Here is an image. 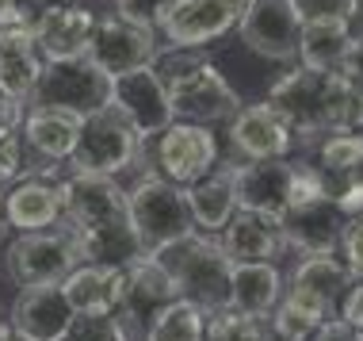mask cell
<instances>
[{
	"mask_svg": "<svg viewBox=\"0 0 363 341\" xmlns=\"http://www.w3.org/2000/svg\"><path fill=\"white\" fill-rule=\"evenodd\" d=\"M218 242H222L225 257H230L233 265H257V261H272V265H276V257L287 249V242H283V222L268 219V215H257V211H238V215L225 222Z\"/></svg>",
	"mask_w": 363,
	"mask_h": 341,
	"instance_id": "cell-23",
	"label": "cell"
},
{
	"mask_svg": "<svg viewBox=\"0 0 363 341\" xmlns=\"http://www.w3.org/2000/svg\"><path fill=\"white\" fill-rule=\"evenodd\" d=\"M16 4V0H0V16H4V8H12Z\"/></svg>",
	"mask_w": 363,
	"mask_h": 341,
	"instance_id": "cell-45",
	"label": "cell"
},
{
	"mask_svg": "<svg viewBox=\"0 0 363 341\" xmlns=\"http://www.w3.org/2000/svg\"><path fill=\"white\" fill-rule=\"evenodd\" d=\"M283 280L279 265L272 261H257V265H233V280H230V307L241 310L249 318H260L268 323V315L279 307L283 299Z\"/></svg>",
	"mask_w": 363,
	"mask_h": 341,
	"instance_id": "cell-28",
	"label": "cell"
},
{
	"mask_svg": "<svg viewBox=\"0 0 363 341\" xmlns=\"http://www.w3.org/2000/svg\"><path fill=\"white\" fill-rule=\"evenodd\" d=\"M0 219H4V188H0Z\"/></svg>",
	"mask_w": 363,
	"mask_h": 341,
	"instance_id": "cell-46",
	"label": "cell"
},
{
	"mask_svg": "<svg viewBox=\"0 0 363 341\" xmlns=\"http://www.w3.org/2000/svg\"><path fill=\"white\" fill-rule=\"evenodd\" d=\"M73 318L77 315L69 299H65L62 284H31V288H19L8 326L23 341H57L69 330Z\"/></svg>",
	"mask_w": 363,
	"mask_h": 341,
	"instance_id": "cell-19",
	"label": "cell"
},
{
	"mask_svg": "<svg viewBox=\"0 0 363 341\" xmlns=\"http://www.w3.org/2000/svg\"><path fill=\"white\" fill-rule=\"evenodd\" d=\"M176 299H180V291H176V280L169 276V269L150 253L134 257L130 265H123V291L111 310L115 341H145L153 318Z\"/></svg>",
	"mask_w": 363,
	"mask_h": 341,
	"instance_id": "cell-6",
	"label": "cell"
},
{
	"mask_svg": "<svg viewBox=\"0 0 363 341\" xmlns=\"http://www.w3.org/2000/svg\"><path fill=\"white\" fill-rule=\"evenodd\" d=\"M27 177V146L16 123H0V188Z\"/></svg>",
	"mask_w": 363,
	"mask_h": 341,
	"instance_id": "cell-33",
	"label": "cell"
},
{
	"mask_svg": "<svg viewBox=\"0 0 363 341\" xmlns=\"http://www.w3.org/2000/svg\"><path fill=\"white\" fill-rule=\"evenodd\" d=\"M352 35H356V38H359V46H363V0H359L356 16H352Z\"/></svg>",
	"mask_w": 363,
	"mask_h": 341,
	"instance_id": "cell-42",
	"label": "cell"
},
{
	"mask_svg": "<svg viewBox=\"0 0 363 341\" xmlns=\"http://www.w3.org/2000/svg\"><path fill=\"white\" fill-rule=\"evenodd\" d=\"M126 211H130V227L138 238V249L157 257L180 238L195 234L188 196L180 184L164 180L157 169H145L138 180L126 188Z\"/></svg>",
	"mask_w": 363,
	"mask_h": 341,
	"instance_id": "cell-4",
	"label": "cell"
},
{
	"mask_svg": "<svg viewBox=\"0 0 363 341\" xmlns=\"http://www.w3.org/2000/svg\"><path fill=\"white\" fill-rule=\"evenodd\" d=\"M337 257L345 261V269L352 272V280H363V215L348 219L345 234H340V249Z\"/></svg>",
	"mask_w": 363,
	"mask_h": 341,
	"instance_id": "cell-37",
	"label": "cell"
},
{
	"mask_svg": "<svg viewBox=\"0 0 363 341\" xmlns=\"http://www.w3.org/2000/svg\"><path fill=\"white\" fill-rule=\"evenodd\" d=\"M157 31L153 27H142L134 19L123 16H100L92 31V46H88V62L96 65L104 77H126L134 70H145V65L157 62Z\"/></svg>",
	"mask_w": 363,
	"mask_h": 341,
	"instance_id": "cell-10",
	"label": "cell"
},
{
	"mask_svg": "<svg viewBox=\"0 0 363 341\" xmlns=\"http://www.w3.org/2000/svg\"><path fill=\"white\" fill-rule=\"evenodd\" d=\"M302 23H352L359 0H291Z\"/></svg>",
	"mask_w": 363,
	"mask_h": 341,
	"instance_id": "cell-34",
	"label": "cell"
},
{
	"mask_svg": "<svg viewBox=\"0 0 363 341\" xmlns=\"http://www.w3.org/2000/svg\"><path fill=\"white\" fill-rule=\"evenodd\" d=\"M188 211L199 234H222L225 222L238 215V188H233V161H218L203 180L184 188Z\"/></svg>",
	"mask_w": 363,
	"mask_h": 341,
	"instance_id": "cell-25",
	"label": "cell"
},
{
	"mask_svg": "<svg viewBox=\"0 0 363 341\" xmlns=\"http://www.w3.org/2000/svg\"><path fill=\"white\" fill-rule=\"evenodd\" d=\"M145 153L142 134L134 123L115 108L111 100L100 112L81 119V139L69 153V173H92V177H115L123 169H134Z\"/></svg>",
	"mask_w": 363,
	"mask_h": 341,
	"instance_id": "cell-5",
	"label": "cell"
},
{
	"mask_svg": "<svg viewBox=\"0 0 363 341\" xmlns=\"http://www.w3.org/2000/svg\"><path fill=\"white\" fill-rule=\"evenodd\" d=\"M340 323L352 326V330H359L363 334V280H356V284L348 288V296L340 299Z\"/></svg>",
	"mask_w": 363,
	"mask_h": 341,
	"instance_id": "cell-39",
	"label": "cell"
},
{
	"mask_svg": "<svg viewBox=\"0 0 363 341\" xmlns=\"http://www.w3.org/2000/svg\"><path fill=\"white\" fill-rule=\"evenodd\" d=\"M23 112L27 108H19V104H12V100H4V92H0V123H23Z\"/></svg>",
	"mask_w": 363,
	"mask_h": 341,
	"instance_id": "cell-41",
	"label": "cell"
},
{
	"mask_svg": "<svg viewBox=\"0 0 363 341\" xmlns=\"http://www.w3.org/2000/svg\"><path fill=\"white\" fill-rule=\"evenodd\" d=\"M356 134H359V139H363V123H359V131H356Z\"/></svg>",
	"mask_w": 363,
	"mask_h": 341,
	"instance_id": "cell-48",
	"label": "cell"
},
{
	"mask_svg": "<svg viewBox=\"0 0 363 341\" xmlns=\"http://www.w3.org/2000/svg\"><path fill=\"white\" fill-rule=\"evenodd\" d=\"M19 134H23V146L31 158H38V177L62 169L69 161L77 139H81V115L54 108V104H31L23 112V123H19Z\"/></svg>",
	"mask_w": 363,
	"mask_h": 341,
	"instance_id": "cell-14",
	"label": "cell"
},
{
	"mask_svg": "<svg viewBox=\"0 0 363 341\" xmlns=\"http://www.w3.org/2000/svg\"><path fill=\"white\" fill-rule=\"evenodd\" d=\"M43 70L46 62L35 46V23L0 27V92H4V100L19 104V108H31Z\"/></svg>",
	"mask_w": 363,
	"mask_h": 341,
	"instance_id": "cell-20",
	"label": "cell"
},
{
	"mask_svg": "<svg viewBox=\"0 0 363 341\" xmlns=\"http://www.w3.org/2000/svg\"><path fill=\"white\" fill-rule=\"evenodd\" d=\"M12 341H23V337H12Z\"/></svg>",
	"mask_w": 363,
	"mask_h": 341,
	"instance_id": "cell-50",
	"label": "cell"
},
{
	"mask_svg": "<svg viewBox=\"0 0 363 341\" xmlns=\"http://www.w3.org/2000/svg\"><path fill=\"white\" fill-rule=\"evenodd\" d=\"M111 104L134 123V131L142 134V142L157 139L164 126L176 123L172 108H169V92H164V85H161V77H157L153 65L134 70L126 77H115L111 81Z\"/></svg>",
	"mask_w": 363,
	"mask_h": 341,
	"instance_id": "cell-16",
	"label": "cell"
},
{
	"mask_svg": "<svg viewBox=\"0 0 363 341\" xmlns=\"http://www.w3.org/2000/svg\"><path fill=\"white\" fill-rule=\"evenodd\" d=\"M352 284L356 280H352V272L345 269L340 257H298V265L287 276V288H283V299L333 323L340 315V299L348 296Z\"/></svg>",
	"mask_w": 363,
	"mask_h": 341,
	"instance_id": "cell-13",
	"label": "cell"
},
{
	"mask_svg": "<svg viewBox=\"0 0 363 341\" xmlns=\"http://www.w3.org/2000/svg\"><path fill=\"white\" fill-rule=\"evenodd\" d=\"M115 4V16H123V19H134V23H142V27H161L164 23V16H169V8L176 4V0H111Z\"/></svg>",
	"mask_w": 363,
	"mask_h": 341,
	"instance_id": "cell-36",
	"label": "cell"
},
{
	"mask_svg": "<svg viewBox=\"0 0 363 341\" xmlns=\"http://www.w3.org/2000/svg\"><path fill=\"white\" fill-rule=\"evenodd\" d=\"M57 4H73V0H57Z\"/></svg>",
	"mask_w": 363,
	"mask_h": 341,
	"instance_id": "cell-49",
	"label": "cell"
},
{
	"mask_svg": "<svg viewBox=\"0 0 363 341\" xmlns=\"http://www.w3.org/2000/svg\"><path fill=\"white\" fill-rule=\"evenodd\" d=\"M203 330H207V310L188 299H176L153 318L145 341H203Z\"/></svg>",
	"mask_w": 363,
	"mask_h": 341,
	"instance_id": "cell-30",
	"label": "cell"
},
{
	"mask_svg": "<svg viewBox=\"0 0 363 341\" xmlns=\"http://www.w3.org/2000/svg\"><path fill=\"white\" fill-rule=\"evenodd\" d=\"M4 265L19 288H31V284H62L81 265V257H77L69 234L54 227V230H27L12 238L4 249Z\"/></svg>",
	"mask_w": 363,
	"mask_h": 341,
	"instance_id": "cell-7",
	"label": "cell"
},
{
	"mask_svg": "<svg viewBox=\"0 0 363 341\" xmlns=\"http://www.w3.org/2000/svg\"><path fill=\"white\" fill-rule=\"evenodd\" d=\"M310 341H363V334H359V330H352V326H345L340 318H333V323H325Z\"/></svg>",
	"mask_w": 363,
	"mask_h": 341,
	"instance_id": "cell-40",
	"label": "cell"
},
{
	"mask_svg": "<svg viewBox=\"0 0 363 341\" xmlns=\"http://www.w3.org/2000/svg\"><path fill=\"white\" fill-rule=\"evenodd\" d=\"M62 196V230H92L107 222L130 219L126 211V188L115 177H92V173H69L57 180Z\"/></svg>",
	"mask_w": 363,
	"mask_h": 341,
	"instance_id": "cell-8",
	"label": "cell"
},
{
	"mask_svg": "<svg viewBox=\"0 0 363 341\" xmlns=\"http://www.w3.org/2000/svg\"><path fill=\"white\" fill-rule=\"evenodd\" d=\"M107 100H111V77H104L88 58H77V62L46 65L31 104H54V108H65L84 119V115L100 112Z\"/></svg>",
	"mask_w": 363,
	"mask_h": 341,
	"instance_id": "cell-11",
	"label": "cell"
},
{
	"mask_svg": "<svg viewBox=\"0 0 363 341\" xmlns=\"http://www.w3.org/2000/svg\"><path fill=\"white\" fill-rule=\"evenodd\" d=\"M62 291L69 299L73 315L84 318H111L123 291V269L115 265H77L62 280Z\"/></svg>",
	"mask_w": 363,
	"mask_h": 341,
	"instance_id": "cell-27",
	"label": "cell"
},
{
	"mask_svg": "<svg viewBox=\"0 0 363 341\" xmlns=\"http://www.w3.org/2000/svg\"><path fill=\"white\" fill-rule=\"evenodd\" d=\"M294 146L291 126L279 119L268 104H249L230 119V150L238 161H268V158H287Z\"/></svg>",
	"mask_w": 363,
	"mask_h": 341,
	"instance_id": "cell-22",
	"label": "cell"
},
{
	"mask_svg": "<svg viewBox=\"0 0 363 341\" xmlns=\"http://www.w3.org/2000/svg\"><path fill=\"white\" fill-rule=\"evenodd\" d=\"M268 104L294 139L313 142L333 131H359L363 123V70L359 62H348L345 70H298L283 73L268 89Z\"/></svg>",
	"mask_w": 363,
	"mask_h": 341,
	"instance_id": "cell-1",
	"label": "cell"
},
{
	"mask_svg": "<svg viewBox=\"0 0 363 341\" xmlns=\"http://www.w3.org/2000/svg\"><path fill=\"white\" fill-rule=\"evenodd\" d=\"M241 23V12L230 0H176L161 23V35L172 50H199L207 43H218Z\"/></svg>",
	"mask_w": 363,
	"mask_h": 341,
	"instance_id": "cell-15",
	"label": "cell"
},
{
	"mask_svg": "<svg viewBox=\"0 0 363 341\" xmlns=\"http://www.w3.org/2000/svg\"><path fill=\"white\" fill-rule=\"evenodd\" d=\"M325 184H321V177L313 173V165L302 158L294 161V173H291V192H287V211H298V207H310V203L325 200Z\"/></svg>",
	"mask_w": 363,
	"mask_h": 341,
	"instance_id": "cell-35",
	"label": "cell"
},
{
	"mask_svg": "<svg viewBox=\"0 0 363 341\" xmlns=\"http://www.w3.org/2000/svg\"><path fill=\"white\" fill-rule=\"evenodd\" d=\"M310 150V165L321 177L329 196H340L348 184H356L363 177V139L356 131H333L321 134V139L306 142Z\"/></svg>",
	"mask_w": 363,
	"mask_h": 341,
	"instance_id": "cell-26",
	"label": "cell"
},
{
	"mask_svg": "<svg viewBox=\"0 0 363 341\" xmlns=\"http://www.w3.org/2000/svg\"><path fill=\"white\" fill-rule=\"evenodd\" d=\"M57 341H115V330H111V318H84L77 315L69 330H65Z\"/></svg>",
	"mask_w": 363,
	"mask_h": 341,
	"instance_id": "cell-38",
	"label": "cell"
},
{
	"mask_svg": "<svg viewBox=\"0 0 363 341\" xmlns=\"http://www.w3.org/2000/svg\"><path fill=\"white\" fill-rule=\"evenodd\" d=\"M4 222L19 234L27 230H54L62 222V196H57V180L27 173L23 180L12 184L4 196Z\"/></svg>",
	"mask_w": 363,
	"mask_h": 341,
	"instance_id": "cell-24",
	"label": "cell"
},
{
	"mask_svg": "<svg viewBox=\"0 0 363 341\" xmlns=\"http://www.w3.org/2000/svg\"><path fill=\"white\" fill-rule=\"evenodd\" d=\"M92 31H96V16L81 4H46L35 16V46L46 65L88 58Z\"/></svg>",
	"mask_w": 363,
	"mask_h": 341,
	"instance_id": "cell-17",
	"label": "cell"
},
{
	"mask_svg": "<svg viewBox=\"0 0 363 341\" xmlns=\"http://www.w3.org/2000/svg\"><path fill=\"white\" fill-rule=\"evenodd\" d=\"M12 337H16V334H12V326H8L4 318H0V341H12Z\"/></svg>",
	"mask_w": 363,
	"mask_h": 341,
	"instance_id": "cell-43",
	"label": "cell"
},
{
	"mask_svg": "<svg viewBox=\"0 0 363 341\" xmlns=\"http://www.w3.org/2000/svg\"><path fill=\"white\" fill-rule=\"evenodd\" d=\"M345 227H348V215L337 207V200L325 196L310 203V207L283 215V242H287V249L302 253V257H337Z\"/></svg>",
	"mask_w": 363,
	"mask_h": 341,
	"instance_id": "cell-21",
	"label": "cell"
},
{
	"mask_svg": "<svg viewBox=\"0 0 363 341\" xmlns=\"http://www.w3.org/2000/svg\"><path fill=\"white\" fill-rule=\"evenodd\" d=\"M359 38L352 35V23H302L298 38V62L306 70L337 73L348 62H356Z\"/></svg>",
	"mask_w": 363,
	"mask_h": 341,
	"instance_id": "cell-29",
	"label": "cell"
},
{
	"mask_svg": "<svg viewBox=\"0 0 363 341\" xmlns=\"http://www.w3.org/2000/svg\"><path fill=\"white\" fill-rule=\"evenodd\" d=\"M169 276L176 280L180 299L211 310H225L230 307V280H233V261L225 257L218 234H188L164 253H157Z\"/></svg>",
	"mask_w": 363,
	"mask_h": 341,
	"instance_id": "cell-3",
	"label": "cell"
},
{
	"mask_svg": "<svg viewBox=\"0 0 363 341\" xmlns=\"http://www.w3.org/2000/svg\"><path fill=\"white\" fill-rule=\"evenodd\" d=\"M291 158L268 161H233V188H238V211H257V215L279 219L287 215V192H291Z\"/></svg>",
	"mask_w": 363,
	"mask_h": 341,
	"instance_id": "cell-18",
	"label": "cell"
},
{
	"mask_svg": "<svg viewBox=\"0 0 363 341\" xmlns=\"http://www.w3.org/2000/svg\"><path fill=\"white\" fill-rule=\"evenodd\" d=\"M153 142L157 146H153L150 169H157L164 180L180 184V188L203 180L214 165H218V139H214L211 126H195V123L176 119L172 126H164Z\"/></svg>",
	"mask_w": 363,
	"mask_h": 341,
	"instance_id": "cell-9",
	"label": "cell"
},
{
	"mask_svg": "<svg viewBox=\"0 0 363 341\" xmlns=\"http://www.w3.org/2000/svg\"><path fill=\"white\" fill-rule=\"evenodd\" d=\"M153 70L169 92L172 119L195 126H218L241 112V96L233 92V85L203 50H172L169 46V50L157 54Z\"/></svg>",
	"mask_w": 363,
	"mask_h": 341,
	"instance_id": "cell-2",
	"label": "cell"
},
{
	"mask_svg": "<svg viewBox=\"0 0 363 341\" xmlns=\"http://www.w3.org/2000/svg\"><path fill=\"white\" fill-rule=\"evenodd\" d=\"M264 341H291V337H283V334H276V330H264Z\"/></svg>",
	"mask_w": 363,
	"mask_h": 341,
	"instance_id": "cell-44",
	"label": "cell"
},
{
	"mask_svg": "<svg viewBox=\"0 0 363 341\" xmlns=\"http://www.w3.org/2000/svg\"><path fill=\"white\" fill-rule=\"evenodd\" d=\"M321 326H325V318H318L313 310L291 303V299H279V307L268 315V330H276L291 341H310Z\"/></svg>",
	"mask_w": 363,
	"mask_h": 341,
	"instance_id": "cell-32",
	"label": "cell"
},
{
	"mask_svg": "<svg viewBox=\"0 0 363 341\" xmlns=\"http://www.w3.org/2000/svg\"><path fill=\"white\" fill-rule=\"evenodd\" d=\"M264 330H268V323L225 307V310H211L207 315L203 341H264Z\"/></svg>",
	"mask_w": 363,
	"mask_h": 341,
	"instance_id": "cell-31",
	"label": "cell"
},
{
	"mask_svg": "<svg viewBox=\"0 0 363 341\" xmlns=\"http://www.w3.org/2000/svg\"><path fill=\"white\" fill-rule=\"evenodd\" d=\"M241 43L268 62H298L302 19L291 0H252L238 23Z\"/></svg>",
	"mask_w": 363,
	"mask_h": 341,
	"instance_id": "cell-12",
	"label": "cell"
},
{
	"mask_svg": "<svg viewBox=\"0 0 363 341\" xmlns=\"http://www.w3.org/2000/svg\"><path fill=\"white\" fill-rule=\"evenodd\" d=\"M356 62H359V70H363V46H359V54H356Z\"/></svg>",
	"mask_w": 363,
	"mask_h": 341,
	"instance_id": "cell-47",
	"label": "cell"
}]
</instances>
